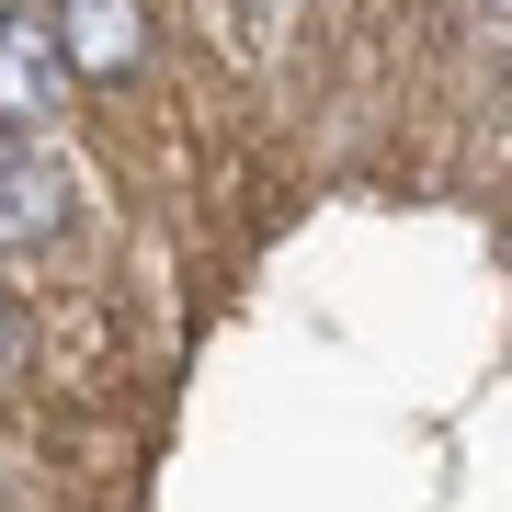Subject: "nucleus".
<instances>
[{"label": "nucleus", "instance_id": "nucleus-3", "mask_svg": "<svg viewBox=\"0 0 512 512\" xmlns=\"http://www.w3.org/2000/svg\"><path fill=\"white\" fill-rule=\"evenodd\" d=\"M69 171L46 160V148H12V160H0V251H46L57 228H69Z\"/></svg>", "mask_w": 512, "mask_h": 512}, {"label": "nucleus", "instance_id": "nucleus-1", "mask_svg": "<svg viewBox=\"0 0 512 512\" xmlns=\"http://www.w3.org/2000/svg\"><path fill=\"white\" fill-rule=\"evenodd\" d=\"M69 103H80V80H69V57H57L46 12L12 0V12H0V126H12V137H46Z\"/></svg>", "mask_w": 512, "mask_h": 512}, {"label": "nucleus", "instance_id": "nucleus-2", "mask_svg": "<svg viewBox=\"0 0 512 512\" xmlns=\"http://www.w3.org/2000/svg\"><path fill=\"white\" fill-rule=\"evenodd\" d=\"M46 35L69 57V80H126L148 57V0H46Z\"/></svg>", "mask_w": 512, "mask_h": 512}, {"label": "nucleus", "instance_id": "nucleus-4", "mask_svg": "<svg viewBox=\"0 0 512 512\" xmlns=\"http://www.w3.org/2000/svg\"><path fill=\"white\" fill-rule=\"evenodd\" d=\"M0 353H12V319H0Z\"/></svg>", "mask_w": 512, "mask_h": 512}]
</instances>
